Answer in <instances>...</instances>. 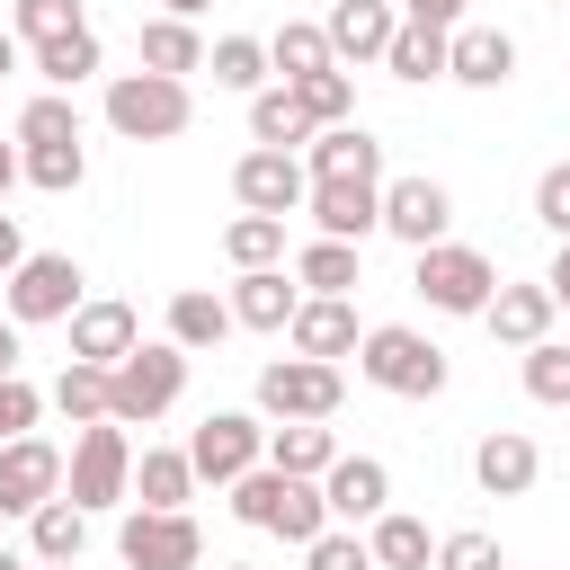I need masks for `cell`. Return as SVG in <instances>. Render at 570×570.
Wrapping results in <instances>:
<instances>
[{"instance_id": "1", "label": "cell", "mask_w": 570, "mask_h": 570, "mask_svg": "<svg viewBox=\"0 0 570 570\" xmlns=\"http://www.w3.org/2000/svg\"><path fill=\"white\" fill-rule=\"evenodd\" d=\"M356 374H365L374 392H392V401H436V392L454 383L445 347H436L428 330H410V321H383V330H365V338H356Z\"/></svg>"}, {"instance_id": "2", "label": "cell", "mask_w": 570, "mask_h": 570, "mask_svg": "<svg viewBox=\"0 0 570 570\" xmlns=\"http://www.w3.org/2000/svg\"><path fill=\"white\" fill-rule=\"evenodd\" d=\"M178 392H187V347L178 338H142L134 356L107 365V419H125V428H151L160 410H178Z\"/></svg>"}, {"instance_id": "3", "label": "cell", "mask_w": 570, "mask_h": 570, "mask_svg": "<svg viewBox=\"0 0 570 570\" xmlns=\"http://www.w3.org/2000/svg\"><path fill=\"white\" fill-rule=\"evenodd\" d=\"M419 267H410V294L428 303V312H454V321H481L490 312V294H499V267L472 249V240H428V249H410Z\"/></svg>"}, {"instance_id": "4", "label": "cell", "mask_w": 570, "mask_h": 570, "mask_svg": "<svg viewBox=\"0 0 570 570\" xmlns=\"http://www.w3.org/2000/svg\"><path fill=\"white\" fill-rule=\"evenodd\" d=\"M187 116H196V98H187V80H169V71H116V80H107V125H116L125 142H178Z\"/></svg>"}, {"instance_id": "5", "label": "cell", "mask_w": 570, "mask_h": 570, "mask_svg": "<svg viewBox=\"0 0 570 570\" xmlns=\"http://www.w3.org/2000/svg\"><path fill=\"white\" fill-rule=\"evenodd\" d=\"M62 490H71L89 517L134 499V436H125V419H89V428L71 436V472H62Z\"/></svg>"}, {"instance_id": "6", "label": "cell", "mask_w": 570, "mask_h": 570, "mask_svg": "<svg viewBox=\"0 0 570 570\" xmlns=\"http://www.w3.org/2000/svg\"><path fill=\"white\" fill-rule=\"evenodd\" d=\"M0 294H9V321H18V330H36V321H71V312L89 303V276H80V258H71V249H27V258H18V276H9Z\"/></svg>"}, {"instance_id": "7", "label": "cell", "mask_w": 570, "mask_h": 570, "mask_svg": "<svg viewBox=\"0 0 570 570\" xmlns=\"http://www.w3.org/2000/svg\"><path fill=\"white\" fill-rule=\"evenodd\" d=\"M347 374L330 356H276L258 365V419H338Z\"/></svg>"}, {"instance_id": "8", "label": "cell", "mask_w": 570, "mask_h": 570, "mask_svg": "<svg viewBox=\"0 0 570 570\" xmlns=\"http://www.w3.org/2000/svg\"><path fill=\"white\" fill-rule=\"evenodd\" d=\"M187 463H196V481H240L249 463H267V428H258V410H205L196 428H187Z\"/></svg>"}, {"instance_id": "9", "label": "cell", "mask_w": 570, "mask_h": 570, "mask_svg": "<svg viewBox=\"0 0 570 570\" xmlns=\"http://www.w3.org/2000/svg\"><path fill=\"white\" fill-rule=\"evenodd\" d=\"M116 552H125V570H196L205 561V534H196L187 508H134L116 525Z\"/></svg>"}, {"instance_id": "10", "label": "cell", "mask_w": 570, "mask_h": 570, "mask_svg": "<svg viewBox=\"0 0 570 570\" xmlns=\"http://www.w3.org/2000/svg\"><path fill=\"white\" fill-rule=\"evenodd\" d=\"M62 472H71L62 445H45L36 428L9 436V445H0V517H36L45 499H62Z\"/></svg>"}, {"instance_id": "11", "label": "cell", "mask_w": 570, "mask_h": 570, "mask_svg": "<svg viewBox=\"0 0 570 570\" xmlns=\"http://www.w3.org/2000/svg\"><path fill=\"white\" fill-rule=\"evenodd\" d=\"M232 196H240V214H303V196H312V169H303V151H240L232 160Z\"/></svg>"}, {"instance_id": "12", "label": "cell", "mask_w": 570, "mask_h": 570, "mask_svg": "<svg viewBox=\"0 0 570 570\" xmlns=\"http://www.w3.org/2000/svg\"><path fill=\"white\" fill-rule=\"evenodd\" d=\"M552 321H561V303H552L543 276H517V285L499 276V294H490V312H481V330H490L499 347H517V356H525L534 338H552Z\"/></svg>"}, {"instance_id": "13", "label": "cell", "mask_w": 570, "mask_h": 570, "mask_svg": "<svg viewBox=\"0 0 570 570\" xmlns=\"http://www.w3.org/2000/svg\"><path fill=\"white\" fill-rule=\"evenodd\" d=\"M303 214L330 240H365V232H383V178H312Z\"/></svg>"}, {"instance_id": "14", "label": "cell", "mask_w": 570, "mask_h": 570, "mask_svg": "<svg viewBox=\"0 0 570 570\" xmlns=\"http://www.w3.org/2000/svg\"><path fill=\"white\" fill-rule=\"evenodd\" d=\"M383 232L410 240V249H428V240L454 232V196L436 178H383Z\"/></svg>"}, {"instance_id": "15", "label": "cell", "mask_w": 570, "mask_h": 570, "mask_svg": "<svg viewBox=\"0 0 570 570\" xmlns=\"http://www.w3.org/2000/svg\"><path fill=\"white\" fill-rule=\"evenodd\" d=\"M62 330H71V356H80V365H116V356H134V347H142V312H134V303H116V294L80 303Z\"/></svg>"}, {"instance_id": "16", "label": "cell", "mask_w": 570, "mask_h": 570, "mask_svg": "<svg viewBox=\"0 0 570 570\" xmlns=\"http://www.w3.org/2000/svg\"><path fill=\"white\" fill-rule=\"evenodd\" d=\"M321 499H330V525H374V517L392 508V472H383L374 454H338V463L321 472Z\"/></svg>"}, {"instance_id": "17", "label": "cell", "mask_w": 570, "mask_h": 570, "mask_svg": "<svg viewBox=\"0 0 570 570\" xmlns=\"http://www.w3.org/2000/svg\"><path fill=\"white\" fill-rule=\"evenodd\" d=\"M445 80H463V89H508V80H517V36L463 18L454 45H445Z\"/></svg>"}, {"instance_id": "18", "label": "cell", "mask_w": 570, "mask_h": 570, "mask_svg": "<svg viewBox=\"0 0 570 570\" xmlns=\"http://www.w3.org/2000/svg\"><path fill=\"white\" fill-rule=\"evenodd\" d=\"M303 312V276L294 267H240L232 276V321L240 330H294Z\"/></svg>"}, {"instance_id": "19", "label": "cell", "mask_w": 570, "mask_h": 570, "mask_svg": "<svg viewBox=\"0 0 570 570\" xmlns=\"http://www.w3.org/2000/svg\"><path fill=\"white\" fill-rule=\"evenodd\" d=\"M330 53L338 62H383L392 53V36H401V9L392 0H330Z\"/></svg>"}, {"instance_id": "20", "label": "cell", "mask_w": 570, "mask_h": 570, "mask_svg": "<svg viewBox=\"0 0 570 570\" xmlns=\"http://www.w3.org/2000/svg\"><path fill=\"white\" fill-rule=\"evenodd\" d=\"M534 472H543V454H534V436H525V428H490V436L472 445V481H481L490 499H525V490H534Z\"/></svg>"}, {"instance_id": "21", "label": "cell", "mask_w": 570, "mask_h": 570, "mask_svg": "<svg viewBox=\"0 0 570 570\" xmlns=\"http://www.w3.org/2000/svg\"><path fill=\"white\" fill-rule=\"evenodd\" d=\"M240 321H232V294H205V285H178L169 294V312H160V338H178L187 356H205V347H223Z\"/></svg>"}, {"instance_id": "22", "label": "cell", "mask_w": 570, "mask_h": 570, "mask_svg": "<svg viewBox=\"0 0 570 570\" xmlns=\"http://www.w3.org/2000/svg\"><path fill=\"white\" fill-rule=\"evenodd\" d=\"M285 338H294V356H330L338 365V356H356L365 330H356V303L347 294H303V312H294Z\"/></svg>"}, {"instance_id": "23", "label": "cell", "mask_w": 570, "mask_h": 570, "mask_svg": "<svg viewBox=\"0 0 570 570\" xmlns=\"http://www.w3.org/2000/svg\"><path fill=\"white\" fill-rule=\"evenodd\" d=\"M303 169H312V178H383V142L347 116V125H321V134L303 142Z\"/></svg>"}, {"instance_id": "24", "label": "cell", "mask_w": 570, "mask_h": 570, "mask_svg": "<svg viewBox=\"0 0 570 570\" xmlns=\"http://www.w3.org/2000/svg\"><path fill=\"white\" fill-rule=\"evenodd\" d=\"M267 463H276V472H294V481H321V472L338 463L330 419H276V428H267Z\"/></svg>"}, {"instance_id": "25", "label": "cell", "mask_w": 570, "mask_h": 570, "mask_svg": "<svg viewBox=\"0 0 570 570\" xmlns=\"http://www.w3.org/2000/svg\"><path fill=\"white\" fill-rule=\"evenodd\" d=\"M312 134H321V125L303 116V98H294L285 80H267V89L249 98V142H267V151H303Z\"/></svg>"}, {"instance_id": "26", "label": "cell", "mask_w": 570, "mask_h": 570, "mask_svg": "<svg viewBox=\"0 0 570 570\" xmlns=\"http://www.w3.org/2000/svg\"><path fill=\"white\" fill-rule=\"evenodd\" d=\"M134 499H142V508H187V499H196L187 445H142V454H134Z\"/></svg>"}, {"instance_id": "27", "label": "cell", "mask_w": 570, "mask_h": 570, "mask_svg": "<svg viewBox=\"0 0 570 570\" xmlns=\"http://www.w3.org/2000/svg\"><path fill=\"white\" fill-rule=\"evenodd\" d=\"M27 552H36V561H80V552H89V508H80L71 490L45 499V508L27 517Z\"/></svg>"}, {"instance_id": "28", "label": "cell", "mask_w": 570, "mask_h": 570, "mask_svg": "<svg viewBox=\"0 0 570 570\" xmlns=\"http://www.w3.org/2000/svg\"><path fill=\"white\" fill-rule=\"evenodd\" d=\"M205 53H214V45L196 36V18H169V9H160V18L142 27V71H169V80H187V71H205Z\"/></svg>"}, {"instance_id": "29", "label": "cell", "mask_w": 570, "mask_h": 570, "mask_svg": "<svg viewBox=\"0 0 570 570\" xmlns=\"http://www.w3.org/2000/svg\"><path fill=\"white\" fill-rule=\"evenodd\" d=\"M27 62H36V80H45V89H80V80H98V62H107V53H98V27H71V36L36 45Z\"/></svg>"}, {"instance_id": "30", "label": "cell", "mask_w": 570, "mask_h": 570, "mask_svg": "<svg viewBox=\"0 0 570 570\" xmlns=\"http://www.w3.org/2000/svg\"><path fill=\"white\" fill-rule=\"evenodd\" d=\"M365 543H374V570H436L428 525H419V517H401V508H383V517L365 525Z\"/></svg>"}, {"instance_id": "31", "label": "cell", "mask_w": 570, "mask_h": 570, "mask_svg": "<svg viewBox=\"0 0 570 570\" xmlns=\"http://www.w3.org/2000/svg\"><path fill=\"white\" fill-rule=\"evenodd\" d=\"M294 276H303V294H356L365 285V267H356V240H312V249H294Z\"/></svg>"}, {"instance_id": "32", "label": "cell", "mask_w": 570, "mask_h": 570, "mask_svg": "<svg viewBox=\"0 0 570 570\" xmlns=\"http://www.w3.org/2000/svg\"><path fill=\"white\" fill-rule=\"evenodd\" d=\"M267 62H276V80H303V71H330L338 53H330V27H312V18H285V27L267 36Z\"/></svg>"}, {"instance_id": "33", "label": "cell", "mask_w": 570, "mask_h": 570, "mask_svg": "<svg viewBox=\"0 0 570 570\" xmlns=\"http://www.w3.org/2000/svg\"><path fill=\"white\" fill-rule=\"evenodd\" d=\"M445 27H419V18H401V36H392V53H383V71L392 80H445Z\"/></svg>"}, {"instance_id": "34", "label": "cell", "mask_w": 570, "mask_h": 570, "mask_svg": "<svg viewBox=\"0 0 570 570\" xmlns=\"http://www.w3.org/2000/svg\"><path fill=\"white\" fill-rule=\"evenodd\" d=\"M205 71H214V89H240V98H258L276 62H267V45H258V36H214Z\"/></svg>"}, {"instance_id": "35", "label": "cell", "mask_w": 570, "mask_h": 570, "mask_svg": "<svg viewBox=\"0 0 570 570\" xmlns=\"http://www.w3.org/2000/svg\"><path fill=\"white\" fill-rule=\"evenodd\" d=\"M223 258L232 267H285V214H232L223 223Z\"/></svg>"}, {"instance_id": "36", "label": "cell", "mask_w": 570, "mask_h": 570, "mask_svg": "<svg viewBox=\"0 0 570 570\" xmlns=\"http://www.w3.org/2000/svg\"><path fill=\"white\" fill-rule=\"evenodd\" d=\"M18 151H27V187L45 196H71L89 178V142H18Z\"/></svg>"}, {"instance_id": "37", "label": "cell", "mask_w": 570, "mask_h": 570, "mask_svg": "<svg viewBox=\"0 0 570 570\" xmlns=\"http://www.w3.org/2000/svg\"><path fill=\"white\" fill-rule=\"evenodd\" d=\"M285 89L303 98L312 125H347V116H356V80H347L338 62H330V71H303V80H285Z\"/></svg>"}, {"instance_id": "38", "label": "cell", "mask_w": 570, "mask_h": 570, "mask_svg": "<svg viewBox=\"0 0 570 570\" xmlns=\"http://www.w3.org/2000/svg\"><path fill=\"white\" fill-rule=\"evenodd\" d=\"M18 142H80V107H71V89H36V98L18 107Z\"/></svg>"}, {"instance_id": "39", "label": "cell", "mask_w": 570, "mask_h": 570, "mask_svg": "<svg viewBox=\"0 0 570 570\" xmlns=\"http://www.w3.org/2000/svg\"><path fill=\"white\" fill-rule=\"evenodd\" d=\"M53 410H62L71 428H89V419H107V365H80V356H71V365L53 374Z\"/></svg>"}, {"instance_id": "40", "label": "cell", "mask_w": 570, "mask_h": 570, "mask_svg": "<svg viewBox=\"0 0 570 570\" xmlns=\"http://www.w3.org/2000/svg\"><path fill=\"white\" fill-rule=\"evenodd\" d=\"M267 534H285V543L330 534V499H321V481H294V472H285V499H276V525H267Z\"/></svg>"}, {"instance_id": "41", "label": "cell", "mask_w": 570, "mask_h": 570, "mask_svg": "<svg viewBox=\"0 0 570 570\" xmlns=\"http://www.w3.org/2000/svg\"><path fill=\"white\" fill-rule=\"evenodd\" d=\"M9 27H18V45L36 53V45H53V36L89 27V9H80V0H9Z\"/></svg>"}, {"instance_id": "42", "label": "cell", "mask_w": 570, "mask_h": 570, "mask_svg": "<svg viewBox=\"0 0 570 570\" xmlns=\"http://www.w3.org/2000/svg\"><path fill=\"white\" fill-rule=\"evenodd\" d=\"M525 392H534L543 410H570V347H561V338H534V347H525Z\"/></svg>"}, {"instance_id": "43", "label": "cell", "mask_w": 570, "mask_h": 570, "mask_svg": "<svg viewBox=\"0 0 570 570\" xmlns=\"http://www.w3.org/2000/svg\"><path fill=\"white\" fill-rule=\"evenodd\" d=\"M303 570H374V543H365V534H347V525H330V534H312V543H303Z\"/></svg>"}, {"instance_id": "44", "label": "cell", "mask_w": 570, "mask_h": 570, "mask_svg": "<svg viewBox=\"0 0 570 570\" xmlns=\"http://www.w3.org/2000/svg\"><path fill=\"white\" fill-rule=\"evenodd\" d=\"M436 570H508V552H499V534L463 525V534H436Z\"/></svg>"}, {"instance_id": "45", "label": "cell", "mask_w": 570, "mask_h": 570, "mask_svg": "<svg viewBox=\"0 0 570 570\" xmlns=\"http://www.w3.org/2000/svg\"><path fill=\"white\" fill-rule=\"evenodd\" d=\"M36 419H45V392H36L27 374H0V445H9V436H27Z\"/></svg>"}, {"instance_id": "46", "label": "cell", "mask_w": 570, "mask_h": 570, "mask_svg": "<svg viewBox=\"0 0 570 570\" xmlns=\"http://www.w3.org/2000/svg\"><path fill=\"white\" fill-rule=\"evenodd\" d=\"M534 223H543L552 240H570V160H552V169L534 178Z\"/></svg>"}, {"instance_id": "47", "label": "cell", "mask_w": 570, "mask_h": 570, "mask_svg": "<svg viewBox=\"0 0 570 570\" xmlns=\"http://www.w3.org/2000/svg\"><path fill=\"white\" fill-rule=\"evenodd\" d=\"M463 9H472V0H401V18H419V27H445V36L463 27Z\"/></svg>"}, {"instance_id": "48", "label": "cell", "mask_w": 570, "mask_h": 570, "mask_svg": "<svg viewBox=\"0 0 570 570\" xmlns=\"http://www.w3.org/2000/svg\"><path fill=\"white\" fill-rule=\"evenodd\" d=\"M18 258H27V232H18V214H0V285L18 276Z\"/></svg>"}, {"instance_id": "49", "label": "cell", "mask_w": 570, "mask_h": 570, "mask_svg": "<svg viewBox=\"0 0 570 570\" xmlns=\"http://www.w3.org/2000/svg\"><path fill=\"white\" fill-rule=\"evenodd\" d=\"M18 178H27V151H18V142H0V205H9V187H18Z\"/></svg>"}, {"instance_id": "50", "label": "cell", "mask_w": 570, "mask_h": 570, "mask_svg": "<svg viewBox=\"0 0 570 570\" xmlns=\"http://www.w3.org/2000/svg\"><path fill=\"white\" fill-rule=\"evenodd\" d=\"M543 285H552V303H561V312H570V240H561V258H552V267H543Z\"/></svg>"}, {"instance_id": "51", "label": "cell", "mask_w": 570, "mask_h": 570, "mask_svg": "<svg viewBox=\"0 0 570 570\" xmlns=\"http://www.w3.org/2000/svg\"><path fill=\"white\" fill-rule=\"evenodd\" d=\"M18 62H27V45H18V27H0V80H9Z\"/></svg>"}, {"instance_id": "52", "label": "cell", "mask_w": 570, "mask_h": 570, "mask_svg": "<svg viewBox=\"0 0 570 570\" xmlns=\"http://www.w3.org/2000/svg\"><path fill=\"white\" fill-rule=\"evenodd\" d=\"M0 374H18V321H0Z\"/></svg>"}, {"instance_id": "53", "label": "cell", "mask_w": 570, "mask_h": 570, "mask_svg": "<svg viewBox=\"0 0 570 570\" xmlns=\"http://www.w3.org/2000/svg\"><path fill=\"white\" fill-rule=\"evenodd\" d=\"M0 570H36V552H9V543H0Z\"/></svg>"}, {"instance_id": "54", "label": "cell", "mask_w": 570, "mask_h": 570, "mask_svg": "<svg viewBox=\"0 0 570 570\" xmlns=\"http://www.w3.org/2000/svg\"><path fill=\"white\" fill-rule=\"evenodd\" d=\"M160 9H169V18H196V9H214V0H160Z\"/></svg>"}, {"instance_id": "55", "label": "cell", "mask_w": 570, "mask_h": 570, "mask_svg": "<svg viewBox=\"0 0 570 570\" xmlns=\"http://www.w3.org/2000/svg\"><path fill=\"white\" fill-rule=\"evenodd\" d=\"M36 570H80V561H36Z\"/></svg>"}, {"instance_id": "56", "label": "cell", "mask_w": 570, "mask_h": 570, "mask_svg": "<svg viewBox=\"0 0 570 570\" xmlns=\"http://www.w3.org/2000/svg\"><path fill=\"white\" fill-rule=\"evenodd\" d=\"M223 570H249V561H223Z\"/></svg>"}]
</instances>
